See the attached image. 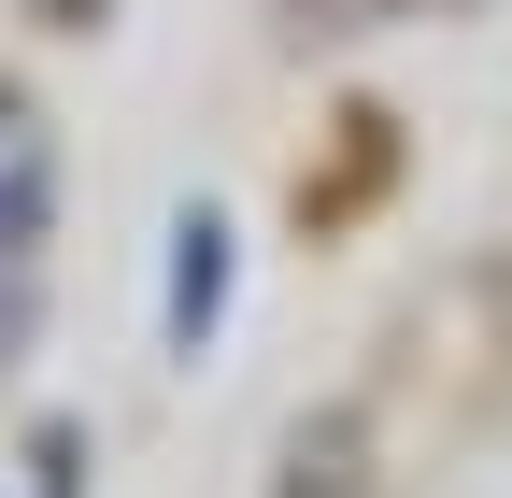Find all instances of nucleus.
<instances>
[{"label":"nucleus","instance_id":"obj_1","mask_svg":"<svg viewBox=\"0 0 512 498\" xmlns=\"http://www.w3.org/2000/svg\"><path fill=\"white\" fill-rule=\"evenodd\" d=\"M214 242H228L214 214H185V271H171V314H185V328H200V314H214V285H228V257H214Z\"/></svg>","mask_w":512,"mask_h":498},{"label":"nucleus","instance_id":"obj_2","mask_svg":"<svg viewBox=\"0 0 512 498\" xmlns=\"http://www.w3.org/2000/svg\"><path fill=\"white\" fill-rule=\"evenodd\" d=\"M29 228H43V157L0 143V257H29Z\"/></svg>","mask_w":512,"mask_h":498},{"label":"nucleus","instance_id":"obj_3","mask_svg":"<svg viewBox=\"0 0 512 498\" xmlns=\"http://www.w3.org/2000/svg\"><path fill=\"white\" fill-rule=\"evenodd\" d=\"M0 143H15V100H0Z\"/></svg>","mask_w":512,"mask_h":498}]
</instances>
